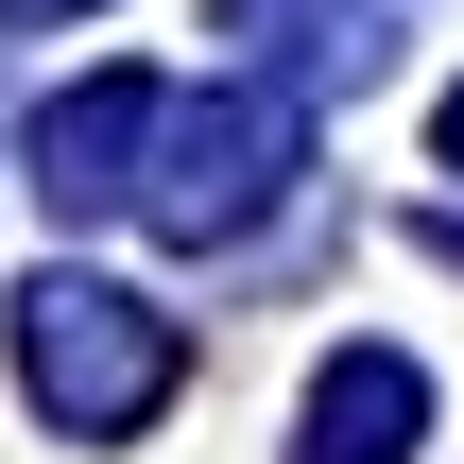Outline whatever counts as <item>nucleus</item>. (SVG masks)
Listing matches in <instances>:
<instances>
[{
    "instance_id": "nucleus-2",
    "label": "nucleus",
    "mask_w": 464,
    "mask_h": 464,
    "mask_svg": "<svg viewBox=\"0 0 464 464\" xmlns=\"http://www.w3.org/2000/svg\"><path fill=\"white\" fill-rule=\"evenodd\" d=\"M293 103H258V86H224V103H155V172H138V207L172 224V241H241L276 189H293Z\"/></svg>"
},
{
    "instance_id": "nucleus-5",
    "label": "nucleus",
    "mask_w": 464,
    "mask_h": 464,
    "mask_svg": "<svg viewBox=\"0 0 464 464\" xmlns=\"http://www.w3.org/2000/svg\"><path fill=\"white\" fill-rule=\"evenodd\" d=\"M224 17H241V34H276L293 69H344V86L379 69V0H224Z\"/></svg>"
},
{
    "instance_id": "nucleus-3",
    "label": "nucleus",
    "mask_w": 464,
    "mask_h": 464,
    "mask_svg": "<svg viewBox=\"0 0 464 464\" xmlns=\"http://www.w3.org/2000/svg\"><path fill=\"white\" fill-rule=\"evenodd\" d=\"M155 69H103V86H69L52 121H34V189L52 207H138V172H155Z\"/></svg>"
},
{
    "instance_id": "nucleus-4",
    "label": "nucleus",
    "mask_w": 464,
    "mask_h": 464,
    "mask_svg": "<svg viewBox=\"0 0 464 464\" xmlns=\"http://www.w3.org/2000/svg\"><path fill=\"white\" fill-rule=\"evenodd\" d=\"M413 430H430V379H413L396 344H362V362L310 379V464H396Z\"/></svg>"
},
{
    "instance_id": "nucleus-1",
    "label": "nucleus",
    "mask_w": 464,
    "mask_h": 464,
    "mask_svg": "<svg viewBox=\"0 0 464 464\" xmlns=\"http://www.w3.org/2000/svg\"><path fill=\"white\" fill-rule=\"evenodd\" d=\"M172 327L138 310V293H103V276H34V310H17V379H34V413H69L86 448L103 430H138L155 396H172Z\"/></svg>"
},
{
    "instance_id": "nucleus-6",
    "label": "nucleus",
    "mask_w": 464,
    "mask_h": 464,
    "mask_svg": "<svg viewBox=\"0 0 464 464\" xmlns=\"http://www.w3.org/2000/svg\"><path fill=\"white\" fill-rule=\"evenodd\" d=\"M0 17H69V0H0Z\"/></svg>"
}]
</instances>
